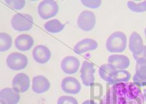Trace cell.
<instances>
[{"label":"cell","mask_w":146,"mask_h":104,"mask_svg":"<svg viewBox=\"0 0 146 104\" xmlns=\"http://www.w3.org/2000/svg\"><path fill=\"white\" fill-rule=\"evenodd\" d=\"M143 98H144V100L146 101V89L143 90Z\"/></svg>","instance_id":"29"},{"label":"cell","mask_w":146,"mask_h":104,"mask_svg":"<svg viewBox=\"0 0 146 104\" xmlns=\"http://www.w3.org/2000/svg\"><path fill=\"white\" fill-rule=\"evenodd\" d=\"M57 104H79L75 98L70 96H62L57 100Z\"/></svg>","instance_id":"24"},{"label":"cell","mask_w":146,"mask_h":104,"mask_svg":"<svg viewBox=\"0 0 146 104\" xmlns=\"http://www.w3.org/2000/svg\"><path fill=\"white\" fill-rule=\"evenodd\" d=\"M15 45L16 48L21 51H29L33 46L34 39L29 35H20L16 38Z\"/></svg>","instance_id":"16"},{"label":"cell","mask_w":146,"mask_h":104,"mask_svg":"<svg viewBox=\"0 0 146 104\" xmlns=\"http://www.w3.org/2000/svg\"><path fill=\"white\" fill-rule=\"evenodd\" d=\"M81 2L84 7L90 9H98L102 3L100 0H81Z\"/></svg>","instance_id":"25"},{"label":"cell","mask_w":146,"mask_h":104,"mask_svg":"<svg viewBox=\"0 0 146 104\" xmlns=\"http://www.w3.org/2000/svg\"></svg>","instance_id":"31"},{"label":"cell","mask_w":146,"mask_h":104,"mask_svg":"<svg viewBox=\"0 0 146 104\" xmlns=\"http://www.w3.org/2000/svg\"><path fill=\"white\" fill-rule=\"evenodd\" d=\"M61 89L66 93L76 95L81 91V85L76 78L74 77H66L62 80Z\"/></svg>","instance_id":"10"},{"label":"cell","mask_w":146,"mask_h":104,"mask_svg":"<svg viewBox=\"0 0 146 104\" xmlns=\"http://www.w3.org/2000/svg\"><path fill=\"white\" fill-rule=\"evenodd\" d=\"M98 44L96 41L92 39H84L75 45L74 51L77 54H82L89 51L95 50L98 48Z\"/></svg>","instance_id":"15"},{"label":"cell","mask_w":146,"mask_h":104,"mask_svg":"<svg viewBox=\"0 0 146 104\" xmlns=\"http://www.w3.org/2000/svg\"><path fill=\"white\" fill-rule=\"evenodd\" d=\"M117 70L112 64H104L99 68V75L103 80L109 83Z\"/></svg>","instance_id":"19"},{"label":"cell","mask_w":146,"mask_h":104,"mask_svg":"<svg viewBox=\"0 0 146 104\" xmlns=\"http://www.w3.org/2000/svg\"><path fill=\"white\" fill-rule=\"evenodd\" d=\"M80 65V61L76 57L70 55L65 57L62 60L60 67L64 74L72 75L78 72Z\"/></svg>","instance_id":"8"},{"label":"cell","mask_w":146,"mask_h":104,"mask_svg":"<svg viewBox=\"0 0 146 104\" xmlns=\"http://www.w3.org/2000/svg\"><path fill=\"white\" fill-rule=\"evenodd\" d=\"M82 104H98L97 102H96L94 100H85L82 103Z\"/></svg>","instance_id":"28"},{"label":"cell","mask_w":146,"mask_h":104,"mask_svg":"<svg viewBox=\"0 0 146 104\" xmlns=\"http://www.w3.org/2000/svg\"><path fill=\"white\" fill-rule=\"evenodd\" d=\"M59 11L58 3L52 0H44L38 6V13L43 20H48L57 15Z\"/></svg>","instance_id":"4"},{"label":"cell","mask_w":146,"mask_h":104,"mask_svg":"<svg viewBox=\"0 0 146 104\" xmlns=\"http://www.w3.org/2000/svg\"><path fill=\"white\" fill-rule=\"evenodd\" d=\"M144 33H145V37H146V27H145V30H144Z\"/></svg>","instance_id":"30"},{"label":"cell","mask_w":146,"mask_h":104,"mask_svg":"<svg viewBox=\"0 0 146 104\" xmlns=\"http://www.w3.org/2000/svg\"><path fill=\"white\" fill-rule=\"evenodd\" d=\"M133 58L135 59L136 61L139 60H146V46H144L143 51L142 53L139 54V55H133Z\"/></svg>","instance_id":"27"},{"label":"cell","mask_w":146,"mask_h":104,"mask_svg":"<svg viewBox=\"0 0 146 104\" xmlns=\"http://www.w3.org/2000/svg\"><path fill=\"white\" fill-rule=\"evenodd\" d=\"M0 99L1 104H18L20 100V95L13 88L7 87L1 89Z\"/></svg>","instance_id":"14"},{"label":"cell","mask_w":146,"mask_h":104,"mask_svg":"<svg viewBox=\"0 0 146 104\" xmlns=\"http://www.w3.org/2000/svg\"><path fill=\"white\" fill-rule=\"evenodd\" d=\"M127 7L129 10L134 13H144L146 11V1L142 2L128 1Z\"/></svg>","instance_id":"23"},{"label":"cell","mask_w":146,"mask_h":104,"mask_svg":"<svg viewBox=\"0 0 146 104\" xmlns=\"http://www.w3.org/2000/svg\"><path fill=\"white\" fill-rule=\"evenodd\" d=\"M131 77V75L128 71L126 70H117L109 83L113 85L121 83H127Z\"/></svg>","instance_id":"20"},{"label":"cell","mask_w":146,"mask_h":104,"mask_svg":"<svg viewBox=\"0 0 146 104\" xmlns=\"http://www.w3.org/2000/svg\"><path fill=\"white\" fill-rule=\"evenodd\" d=\"M34 20L31 15L26 13H17L11 20V25L17 31H27L32 29Z\"/></svg>","instance_id":"3"},{"label":"cell","mask_w":146,"mask_h":104,"mask_svg":"<svg viewBox=\"0 0 146 104\" xmlns=\"http://www.w3.org/2000/svg\"><path fill=\"white\" fill-rule=\"evenodd\" d=\"M81 78L82 83L86 87H90L95 81L94 74L96 72L95 68L92 63L88 61H84L82 63V67L80 70Z\"/></svg>","instance_id":"7"},{"label":"cell","mask_w":146,"mask_h":104,"mask_svg":"<svg viewBox=\"0 0 146 104\" xmlns=\"http://www.w3.org/2000/svg\"><path fill=\"white\" fill-rule=\"evenodd\" d=\"M126 48L127 37L123 32H114L106 41V48L110 53H122Z\"/></svg>","instance_id":"2"},{"label":"cell","mask_w":146,"mask_h":104,"mask_svg":"<svg viewBox=\"0 0 146 104\" xmlns=\"http://www.w3.org/2000/svg\"><path fill=\"white\" fill-rule=\"evenodd\" d=\"M96 15L92 11H82L77 18V26L84 31H90L93 30L96 26Z\"/></svg>","instance_id":"6"},{"label":"cell","mask_w":146,"mask_h":104,"mask_svg":"<svg viewBox=\"0 0 146 104\" xmlns=\"http://www.w3.org/2000/svg\"><path fill=\"white\" fill-rule=\"evenodd\" d=\"M65 24H62L57 19H53L48 21L44 24V28L49 33H58L64 30Z\"/></svg>","instance_id":"21"},{"label":"cell","mask_w":146,"mask_h":104,"mask_svg":"<svg viewBox=\"0 0 146 104\" xmlns=\"http://www.w3.org/2000/svg\"><path fill=\"white\" fill-rule=\"evenodd\" d=\"M135 74L133 76V82L136 85L146 86V60L136 61Z\"/></svg>","instance_id":"12"},{"label":"cell","mask_w":146,"mask_h":104,"mask_svg":"<svg viewBox=\"0 0 146 104\" xmlns=\"http://www.w3.org/2000/svg\"><path fill=\"white\" fill-rule=\"evenodd\" d=\"M140 89L133 83L113 85L103 98V104H143Z\"/></svg>","instance_id":"1"},{"label":"cell","mask_w":146,"mask_h":104,"mask_svg":"<svg viewBox=\"0 0 146 104\" xmlns=\"http://www.w3.org/2000/svg\"><path fill=\"white\" fill-rule=\"evenodd\" d=\"M12 85H13V89L17 93H24L29 89V77L25 73H19L13 79Z\"/></svg>","instance_id":"9"},{"label":"cell","mask_w":146,"mask_h":104,"mask_svg":"<svg viewBox=\"0 0 146 104\" xmlns=\"http://www.w3.org/2000/svg\"><path fill=\"white\" fill-rule=\"evenodd\" d=\"M5 3L15 10H21L23 9L25 5V1H11V0H7L5 1Z\"/></svg>","instance_id":"26"},{"label":"cell","mask_w":146,"mask_h":104,"mask_svg":"<svg viewBox=\"0 0 146 104\" xmlns=\"http://www.w3.org/2000/svg\"><path fill=\"white\" fill-rule=\"evenodd\" d=\"M28 59L26 56L18 52H13L7 57V67L12 70L19 71L25 69L28 65Z\"/></svg>","instance_id":"5"},{"label":"cell","mask_w":146,"mask_h":104,"mask_svg":"<svg viewBox=\"0 0 146 104\" xmlns=\"http://www.w3.org/2000/svg\"><path fill=\"white\" fill-rule=\"evenodd\" d=\"M129 49L133 53V55H139L142 53L144 45L142 38L138 33L133 32L129 38Z\"/></svg>","instance_id":"18"},{"label":"cell","mask_w":146,"mask_h":104,"mask_svg":"<svg viewBox=\"0 0 146 104\" xmlns=\"http://www.w3.org/2000/svg\"><path fill=\"white\" fill-rule=\"evenodd\" d=\"M12 44H13V40L11 35L6 33H1L0 34V51L4 52L10 49Z\"/></svg>","instance_id":"22"},{"label":"cell","mask_w":146,"mask_h":104,"mask_svg":"<svg viewBox=\"0 0 146 104\" xmlns=\"http://www.w3.org/2000/svg\"><path fill=\"white\" fill-rule=\"evenodd\" d=\"M108 62L117 70H125L130 66L131 61L127 56L121 54H114L109 57Z\"/></svg>","instance_id":"17"},{"label":"cell","mask_w":146,"mask_h":104,"mask_svg":"<svg viewBox=\"0 0 146 104\" xmlns=\"http://www.w3.org/2000/svg\"><path fill=\"white\" fill-rule=\"evenodd\" d=\"M51 87L50 81L44 75H36L33 78L32 90L36 94H43L48 92Z\"/></svg>","instance_id":"13"},{"label":"cell","mask_w":146,"mask_h":104,"mask_svg":"<svg viewBox=\"0 0 146 104\" xmlns=\"http://www.w3.org/2000/svg\"><path fill=\"white\" fill-rule=\"evenodd\" d=\"M51 52L48 47L44 45H38L33 51V57L37 63L44 65L50 60Z\"/></svg>","instance_id":"11"}]
</instances>
